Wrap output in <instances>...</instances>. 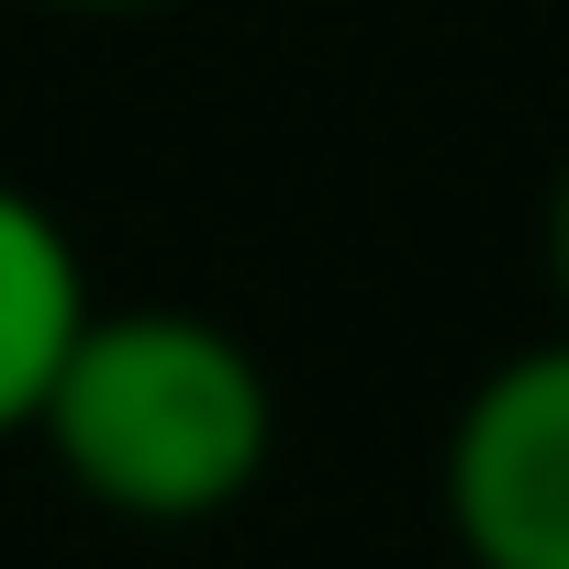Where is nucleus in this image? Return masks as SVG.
<instances>
[{"mask_svg":"<svg viewBox=\"0 0 569 569\" xmlns=\"http://www.w3.org/2000/svg\"><path fill=\"white\" fill-rule=\"evenodd\" d=\"M34 436L101 513L212 525L257 491V469L279 447V391H268L257 347L223 336L212 313L134 302V313H90L68 336Z\"/></svg>","mask_w":569,"mask_h":569,"instance_id":"1","label":"nucleus"},{"mask_svg":"<svg viewBox=\"0 0 569 569\" xmlns=\"http://www.w3.org/2000/svg\"><path fill=\"white\" fill-rule=\"evenodd\" d=\"M447 525L469 569H569V336L502 358L458 402Z\"/></svg>","mask_w":569,"mask_h":569,"instance_id":"2","label":"nucleus"},{"mask_svg":"<svg viewBox=\"0 0 569 569\" xmlns=\"http://www.w3.org/2000/svg\"><path fill=\"white\" fill-rule=\"evenodd\" d=\"M79 325H90V279H79L68 223L23 190H0V436H23L46 413Z\"/></svg>","mask_w":569,"mask_h":569,"instance_id":"3","label":"nucleus"},{"mask_svg":"<svg viewBox=\"0 0 569 569\" xmlns=\"http://www.w3.org/2000/svg\"><path fill=\"white\" fill-rule=\"evenodd\" d=\"M547 279H558V302H569V168L547 190Z\"/></svg>","mask_w":569,"mask_h":569,"instance_id":"4","label":"nucleus"},{"mask_svg":"<svg viewBox=\"0 0 569 569\" xmlns=\"http://www.w3.org/2000/svg\"><path fill=\"white\" fill-rule=\"evenodd\" d=\"M46 12H168V0H46Z\"/></svg>","mask_w":569,"mask_h":569,"instance_id":"5","label":"nucleus"}]
</instances>
